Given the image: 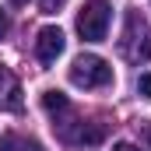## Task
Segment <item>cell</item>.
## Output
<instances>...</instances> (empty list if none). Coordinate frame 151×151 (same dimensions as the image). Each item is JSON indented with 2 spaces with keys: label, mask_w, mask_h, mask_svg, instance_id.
<instances>
[{
  "label": "cell",
  "mask_w": 151,
  "mask_h": 151,
  "mask_svg": "<svg viewBox=\"0 0 151 151\" xmlns=\"http://www.w3.org/2000/svg\"><path fill=\"white\" fill-rule=\"evenodd\" d=\"M119 53H123L130 63L151 60V25H148V18H141L137 11H130V14H127V21H123Z\"/></svg>",
  "instance_id": "cell-1"
},
{
  "label": "cell",
  "mask_w": 151,
  "mask_h": 151,
  "mask_svg": "<svg viewBox=\"0 0 151 151\" xmlns=\"http://www.w3.org/2000/svg\"><path fill=\"white\" fill-rule=\"evenodd\" d=\"M70 84H77V88H106V84H113V67L95 53H81L70 63Z\"/></svg>",
  "instance_id": "cell-2"
},
{
  "label": "cell",
  "mask_w": 151,
  "mask_h": 151,
  "mask_svg": "<svg viewBox=\"0 0 151 151\" xmlns=\"http://www.w3.org/2000/svg\"><path fill=\"white\" fill-rule=\"evenodd\" d=\"M109 18H113V11L106 0H88L77 14V35L84 42H102L109 35Z\"/></svg>",
  "instance_id": "cell-3"
},
{
  "label": "cell",
  "mask_w": 151,
  "mask_h": 151,
  "mask_svg": "<svg viewBox=\"0 0 151 151\" xmlns=\"http://www.w3.org/2000/svg\"><path fill=\"white\" fill-rule=\"evenodd\" d=\"M63 32L56 28V25H46V28H39L35 35V56L42 60V63H56V56L63 53Z\"/></svg>",
  "instance_id": "cell-4"
},
{
  "label": "cell",
  "mask_w": 151,
  "mask_h": 151,
  "mask_svg": "<svg viewBox=\"0 0 151 151\" xmlns=\"http://www.w3.org/2000/svg\"><path fill=\"white\" fill-rule=\"evenodd\" d=\"M102 127L99 123H84V119H74V123H60V137L67 141V144H99L102 141Z\"/></svg>",
  "instance_id": "cell-5"
},
{
  "label": "cell",
  "mask_w": 151,
  "mask_h": 151,
  "mask_svg": "<svg viewBox=\"0 0 151 151\" xmlns=\"http://www.w3.org/2000/svg\"><path fill=\"white\" fill-rule=\"evenodd\" d=\"M0 109H21V84L7 67H0Z\"/></svg>",
  "instance_id": "cell-6"
},
{
  "label": "cell",
  "mask_w": 151,
  "mask_h": 151,
  "mask_svg": "<svg viewBox=\"0 0 151 151\" xmlns=\"http://www.w3.org/2000/svg\"><path fill=\"white\" fill-rule=\"evenodd\" d=\"M0 151H42V144L25 137V134H4L0 137Z\"/></svg>",
  "instance_id": "cell-7"
},
{
  "label": "cell",
  "mask_w": 151,
  "mask_h": 151,
  "mask_svg": "<svg viewBox=\"0 0 151 151\" xmlns=\"http://www.w3.org/2000/svg\"><path fill=\"white\" fill-rule=\"evenodd\" d=\"M42 106H46V113H49V116H60V113L70 109V102H67L63 91H46V95H42Z\"/></svg>",
  "instance_id": "cell-8"
},
{
  "label": "cell",
  "mask_w": 151,
  "mask_h": 151,
  "mask_svg": "<svg viewBox=\"0 0 151 151\" xmlns=\"http://www.w3.org/2000/svg\"><path fill=\"white\" fill-rule=\"evenodd\" d=\"M63 4H67V0H39V11H46V14H56Z\"/></svg>",
  "instance_id": "cell-9"
},
{
  "label": "cell",
  "mask_w": 151,
  "mask_h": 151,
  "mask_svg": "<svg viewBox=\"0 0 151 151\" xmlns=\"http://www.w3.org/2000/svg\"><path fill=\"white\" fill-rule=\"evenodd\" d=\"M137 91H141L144 99H151V74H141V77H137Z\"/></svg>",
  "instance_id": "cell-10"
},
{
  "label": "cell",
  "mask_w": 151,
  "mask_h": 151,
  "mask_svg": "<svg viewBox=\"0 0 151 151\" xmlns=\"http://www.w3.org/2000/svg\"><path fill=\"white\" fill-rule=\"evenodd\" d=\"M113 151H141V148L130 144V141H119V144H113Z\"/></svg>",
  "instance_id": "cell-11"
},
{
  "label": "cell",
  "mask_w": 151,
  "mask_h": 151,
  "mask_svg": "<svg viewBox=\"0 0 151 151\" xmlns=\"http://www.w3.org/2000/svg\"><path fill=\"white\" fill-rule=\"evenodd\" d=\"M14 4H25V0H14Z\"/></svg>",
  "instance_id": "cell-12"
}]
</instances>
